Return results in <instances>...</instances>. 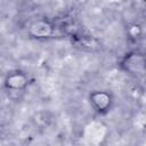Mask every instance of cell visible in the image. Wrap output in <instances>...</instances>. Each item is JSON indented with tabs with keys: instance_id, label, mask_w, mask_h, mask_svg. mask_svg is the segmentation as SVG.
Masks as SVG:
<instances>
[{
	"instance_id": "6da1fadb",
	"label": "cell",
	"mask_w": 146,
	"mask_h": 146,
	"mask_svg": "<svg viewBox=\"0 0 146 146\" xmlns=\"http://www.w3.org/2000/svg\"><path fill=\"white\" fill-rule=\"evenodd\" d=\"M52 32H54V27L49 23L43 22V21L35 22L30 27V33L33 36H36V38H46V36H49V35L52 34Z\"/></svg>"
},
{
	"instance_id": "7a4b0ae2",
	"label": "cell",
	"mask_w": 146,
	"mask_h": 146,
	"mask_svg": "<svg viewBox=\"0 0 146 146\" xmlns=\"http://www.w3.org/2000/svg\"><path fill=\"white\" fill-rule=\"evenodd\" d=\"M92 103L95 104V106L99 110V111H104L110 106L111 103V98L108 95H106L105 92H95L91 96Z\"/></svg>"
},
{
	"instance_id": "3957f363",
	"label": "cell",
	"mask_w": 146,
	"mask_h": 146,
	"mask_svg": "<svg viewBox=\"0 0 146 146\" xmlns=\"http://www.w3.org/2000/svg\"><path fill=\"white\" fill-rule=\"evenodd\" d=\"M25 83H26V79L21 73H14L9 75V78L7 79V86L11 89H21L25 86Z\"/></svg>"
},
{
	"instance_id": "277c9868",
	"label": "cell",
	"mask_w": 146,
	"mask_h": 146,
	"mask_svg": "<svg viewBox=\"0 0 146 146\" xmlns=\"http://www.w3.org/2000/svg\"><path fill=\"white\" fill-rule=\"evenodd\" d=\"M76 43L78 46H82L84 48H89V49H92L96 47V42L94 39H91L90 36H78L76 38Z\"/></svg>"
},
{
	"instance_id": "5b68a950",
	"label": "cell",
	"mask_w": 146,
	"mask_h": 146,
	"mask_svg": "<svg viewBox=\"0 0 146 146\" xmlns=\"http://www.w3.org/2000/svg\"><path fill=\"white\" fill-rule=\"evenodd\" d=\"M130 33H131V35L132 36H137V34L139 33V27L138 26H131V29H130Z\"/></svg>"
}]
</instances>
